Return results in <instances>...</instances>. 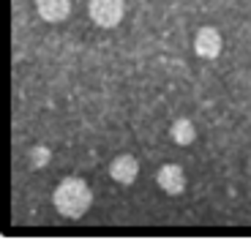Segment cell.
<instances>
[{
  "label": "cell",
  "instance_id": "9c48e42d",
  "mask_svg": "<svg viewBox=\"0 0 251 240\" xmlns=\"http://www.w3.org/2000/svg\"><path fill=\"white\" fill-rule=\"evenodd\" d=\"M249 169H251V158H249Z\"/></svg>",
  "mask_w": 251,
  "mask_h": 240
},
{
  "label": "cell",
  "instance_id": "52a82bcc",
  "mask_svg": "<svg viewBox=\"0 0 251 240\" xmlns=\"http://www.w3.org/2000/svg\"><path fill=\"white\" fill-rule=\"evenodd\" d=\"M170 134H172V142H175V145H180V147H188L197 139V128H194V123H191L188 118L172 120Z\"/></svg>",
  "mask_w": 251,
  "mask_h": 240
},
{
  "label": "cell",
  "instance_id": "6da1fadb",
  "mask_svg": "<svg viewBox=\"0 0 251 240\" xmlns=\"http://www.w3.org/2000/svg\"><path fill=\"white\" fill-rule=\"evenodd\" d=\"M52 205L66 218H82L93 205V191L82 177H66L52 194Z\"/></svg>",
  "mask_w": 251,
  "mask_h": 240
},
{
  "label": "cell",
  "instance_id": "277c9868",
  "mask_svg": "<svg viewBox=\"0 0 251 240\" xmlns=\"http://www.w3.org/2000/svg\"><path fill=\"white\" fill-rule=\"evenodd\" d=\"M137 175H139V161L134 156L123 153V156L112 158V164H109V177H112L115 183L131 186L134 180H137Z\"/></svg>",
  "mask_w": 251,
  "mask_h": 240
},
{
  "label": "cell",
  "instance_id": "7a4b0ae2",
  "mask_svg": "<svg viewBox=\"0 0 251 240\" xmlns=\"http://www.w3.org/2000/svg\"><path fill=\"white\" fill-rule=\"evenodd\" d=\"M88 14L99 27H115L120 25V19L126 14V3L123 0H90Z\"/></svg>",
  "mask_w": 251,
  "mask_h": 240
},
{
  "label": "cell",
  "instance_id": "ba28073f",
  "mask_svg": "<svg viewBox=\"0 0 251 240\" xmlns=\"http://www.w3.org/2000/svg\"><path fill=\"white\" fill-rule=\"evenodd\" d=\"M50 158H52V150L47 145L27 147V167H30V169H41V167H47L50 164Z\"/></svg>",
  "mask_w": 251,
  "mask_h": 240
},
{
  "label": "cell",
  "instance_id": "8992f818",
  "mask_svg": "<svg viewBox=\"0 0 251 240\" xmlns=\"http://www.w3.org/2000/svg\"><path fill=\"white\" fill-rule=\"evenodd\" d=\"M36 11L44 22H63L71 11L69 0H36Z\"/></svg>",
  "mask_w": 251,
  "mask_h": 240
},
{
  "label": "cell",
  "instance_id": "5b68a950",
  "mask_svg": "<svg viewBox=\"0 0 251 240\" xmlns=\"http://www.w3.org/2000/svg\"><path fill=\"white\" fill-rule=\"evenodd\" d=\"M221 33L216 30V27H200L197 30V38H194V52L200 57H205V60H213V57H219L221 52Z\"/></svg>",
  "mask_w": 251,
  "mask_h": 240
},
{
  "label": "cell",
  "instance_id": "3957f363",
  "mask_svg": "<svg viewBox=\"0 0 251 240\" xmlns=\"http://www.w3.org/2000/svg\"><path fill=\"white\" fill-rule=\"evenodd\" d=\"M156 183L164 194L177 196V194L186 191V175H183V169L177 164H164L161 169L156 172Z\"/></svg>",
  "mask_w": 251,
  "mask_h": 240
}]
</instances>
